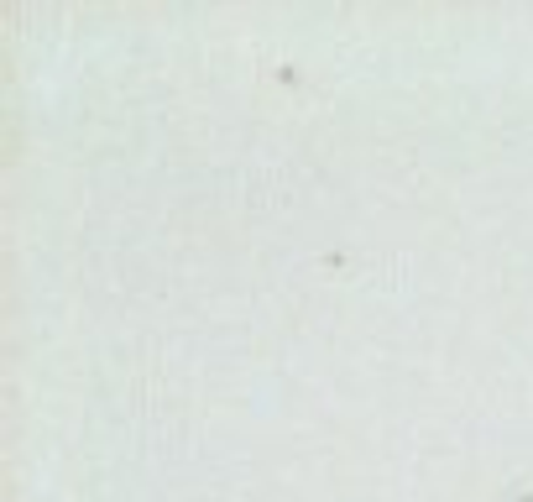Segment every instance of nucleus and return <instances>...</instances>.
Here are the masks:
<instances>
[]
</instances>
